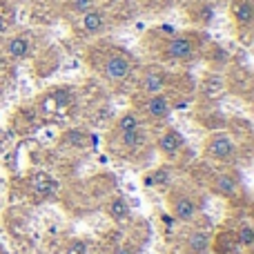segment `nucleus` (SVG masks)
Instances as JSON below:
<instances>
[{
	"label": "nucleus",
	"instance_id": "8",
	"mask_svg": "<svg viewBox=\"0 0 254 254\" xmlns=\"http://www.w3.org/2000/svg\"><path fill=\"white\" fill-rule=\"evenodd\" d=\"M34 52V34L31 31H18V34L4 36L2 40V54L11 63L25 61Z\"/></svg>",
	"mask_w": 254,
	"mask_h": 254
},
{
	"label": "nucleus",
	"instance_id": "1",
	"mask_svg": "<svg viewBox=\"0 0 254 254\" xmlns=\"http://www.w3.org/2000/svg\"><path fill=\"white\" fill-rule=\"evenodd\" d=\"M85 56H87L89 67L98 74V78L105 80L112 87L123 89L129 83H134L136 71H138V63L121 45L94 43Z\"/></svg>",
	"mask_w": 254,
	"mask_h": 254
},
{
	"label": "nucleus",
	"instance_id": "3",
	"mask_svg": "<svg viewBox=\"0 0 254 254\" xmlns=\"http://www.w3.org/2000/svg\"><path fill=\"white\" fill-rule=\"evenodd\" d=\"M76 89L74 87H52L38 98V116L45 121H58L71 114L76 101Z\"/></svg>",
	"mask_w": 254,
	"mask_h": 254
},
{
	"label": "nucleus",
	"instance_id": "7",
	"mask_svg": "<svg viewBox=\"0 0 254 254\" xmlns=\"http://www.w3.org/2000/svg\"><path fill=\"white\" fill-rule=\"evenodd\" d=\"M230 18H232L241 40L248 45L254 25V0H230Z\"/></svg>",
	"mask_w": 254,
	"mask_h": 254
},
{
	"label": "nucleus",
	"instance_id": "20",
	"mask_svg": "<svg viewBox=\"0 0 254 254\" xmlns=\"http://www.w3.org/2000/svg\"><path fill=\"white\" fill-rule=\"evenodd\" d=\"M94 2H112V0H94Z\"/></svg>",
	"mask_w": 254,
	"mask_h": 254
},
{
	"label": "nucleus",
	"instance_id": "4",
	"mask_svg": "<svg viewBox=\"0 0 254 254\" xmlns=\"http://www.w3.org/2000/svg\"><path fill=\"white\" fill-rule=\"evenodd\" d=\"M174 110V101L170 94H134V112L138 114V119L143 123H165L172 116Z\"/></svg>",
	"mask_w": 254,
	"mask_h": 254
},
{
	"label": "nucleus",
	"instance_id": "9",
	"mask_svg": "<svg viewBox=\"0 0 254 254\" xmlns=\"http://www.w3.org/2000/svg\"><path fill=\"white\" fill-rule=\"evenodd\" d=\"M105 29H107V16H105V11L98 7L89 9V11L74 18V31H78L80 36L94 38V36H101Z\"/></svg>",
	"mask_w": 254,
	"mask_h": 254
},
{
	"label": "nucleus",
	"instance_id": "10",
	"mask_svg": "<svg viewBox=\"0 0 254 254\" xmlns=\"http://www.w3.org/2000/svg\"><path fill=\"white\" fill-rule=\"evenodd\" d=\"M170 210L176 221H185V223H188V221H192L194 216H196L198 205L188 192L176 190V192L170 194Z\"/></svg>",
	"mask_w": 254,
	"mask_h": 254
},
{
	"label": "nucleus",
	"instance_id": "5",
	"mask_svg": "<svg viewBox=\"0 0 254 254\" xmlns=\"http://www.w3.org/2000/svg\"><path fill=\"white\" fill-rule=\"evenodd\" d=\"M107 145H110V149L116 156L136 161L140 154H145V147H147V131H145V125H138L127 131L112 129L110 134H107Z\"/></svg>",
	"mask_w": 254,
	"mask_h": 254
},
{
	"label": "nucleus",
	"instance_id": "6",
	"mask_svg": "<svg viewBox=\"0 0 254 254\" xmlns=\"http://www.w3.org/2000/svg\"><path fill=\"white\" fill-rule=\"evenodd\" d=\"M239 152L237 140L225 131H214L210 138L205 140V156L216 163H230Z\"/></svg>",
	"mask_w": 254,
	"mask_h": 254
},
{
	"label": "nucleus",
	"instance_id": "18",
	"mask_svg": "<svg viewBox=\"0 0 254 254\" xmlns=\"http://www.w3.org/2000/svg\"><path fill=\"white\" fill-rule=\"evenodd\" d=\"M237 239H239V243H241L243 248H250L252 246V243H254V230L250 228V223H241V225H239Z\"/></svg>",
	"mask_w": 254,
	"mask_h": 254
},
{
	"label": "nucleus",
	"instance_id": "19",
	"mask_svg": "<svg viewBox=\"0 0 254 254\" xmlns=\"http://www.w3.org/2000/svg\"><path fill=\"white\" fill-rule=\"evenodd\" d=\"M163 183H167L165 167H163V170H158L154 176H145V185H163Z\"/></svg>",
	"mask_w": 254,
	"mask_h": 254
},
{
	"label": "nucleus",
	"instance_id": "2",
	"mask_svg": "<svg viewBox=\"0 0 254 254\" xmlns=\"http://www.w3.org/2000/svg\"><path fill=\"white\" fill-rule=\"evenodd\" d=\"M205 43L207 38L201 31H181V34H170L158 40L154 54H156V61L165 65H188L201 56Z\"/></svg>",
	"mask_w": 254,
	"mask_h": 254
},
{
	"label": "nucleus",
	"instance_id": "14",
	"mask_svg": "<svg viewBox=\"0 0 254 254\" xmlns=\"http://www.w3.org/2000/svg\"><path fill=\"white\" fill-rule=\"evenodd\" d=\"M13 78H16V63H11L0 49V98L7 94V89L11 87Z\"/></svg>",
	"mask_w": 254,
	"mask_h": 254
},
{
	"label": "nucleus",
	"instance_id": "12",
	"mask_svg": "<svg viewBox=\"0 0 254 254\" xmlns=\"http://www.w3.org/2000/svg\"><path fill=\"white\" fill-rule=\"evenodd\" d=\"M27 183H29V190L34 192L36 198H49L56 192V181H54L52 176H47L45 172L31 174L29 179H27Z\"/></svg>",
	"mask_w": 254,
	"mask_h": 254
},
{
	"label": "nucleus",
	"instance_id": "16",
	"mask_svg": "<svg viewBox=\"0 0 254 254\" xmlns=\"http://www.w3.org/2000/svg\"><path fill=\"white\" fill-rule=\"evenodd\" d=\"M107 214H110L114 221H119V223H123V221L129 219L131 210H129V205H127V201H125V198L114 196L110 203H107Z\"/></svg>",
	"mask_w": 254,
	"mask_h": 254
},
{
	"label": "nucleus",
	"instance_id": "17",
	"mask_svg": "<svg viewBox=\"0 0 254 254\" xmlns=\"http://www.w3.org/2000/svg\"><path fill=\"white\" fill-rule=\"evenodd\" d=\"M188 250L192 254H205L207 250H210V234L201 232V230L192 232L190 239H188Z\"/></svg>",
	"mask_w": 254,
	"mask_h": 254
},
{
	"label": "nucleus",
	"instance_id": "11",
	"mask_svg": "<svg viewBox=\"0 0 254 254\" xmlns=\"http://www.w3.org/2000/svg\"><path fill=\"white\" fill-rule=\"evenodd\" d=\"M156 149L165 158H176L185 149V138L176 129H165V131H161V134H158Z\"/></svg>",
	"mask_w": 254,
	"mask_h": 254
},
{
	"label": "nucleus",
	"instance_id": "13",
	"mask_svg": "<svg viewBox=\"0 0 254 254\" xmlns=\"http://www.w3.org/2000/svg\"><path fill=\"white\" fill-rule=\"evenodd\" d=\"M212 190H214L216 194H223V196H232L239 190V181H237V176L230 174V172H221V174L214 176Z\"/></svg>",
	"mask_w": 254,
	"mask_h": 254
},
{
	"label": "nucleus",
	"instance_id": "15",
	"mask_svg": "<svg viewBox=\"0 0 254 254\" xmlns=\"http://www.w3.org/2000/svg\"><path fill=\"white\" fill-rule=\"evenodd\" d=\"M13 22H16V9H13V4L9 0H0V43L9 34Z\"/></svg>",
	"mask_w": 254,
	"mask_h": 254
}]
</instances>
